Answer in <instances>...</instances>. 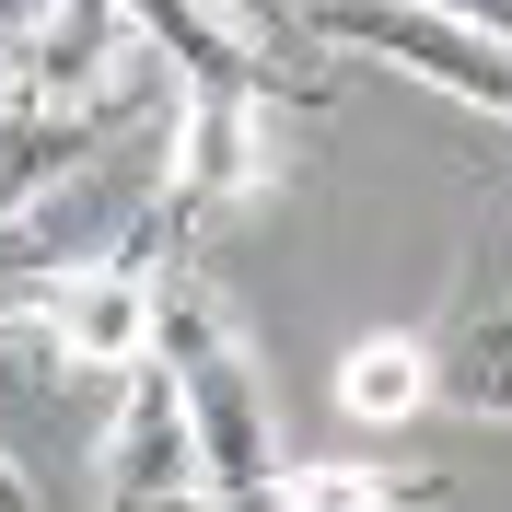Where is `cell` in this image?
<instances>
[{"label":"cell","instance_id":"cell-5","mask_svg":"<svg viewBox=\"0 0 512 512\" xmlns=\"http://www.w3.org/2000/svg\"><path fill=\"white\" fill-rule=\"evenodd\" d=\"M256 117L268 105H245V94H187L175 105V140H163V210L175 222H210V210H233V198L256 187Z\"/></svg>","mask_w":512,"mask_h":512},{"label":"cell","instance_id":"cell-6","mask_svg":"<svg viewBox=\"0 0 512 512\" xmlns=\"http://www.w3.org/2000/svg\"><path fill=\"white\" fill-rule=\"evenodd\" d=\"M128 94H140V82H117V94H94V105H0V222H24L47 187H70V175L117 140Z\"/></svg>","mask_w":512,"mask_h":512},{"label":"cell","instance_id":"cell-3","mask_svg":"<svg viewBox=\"0 0 512 512\" xmlns=\"http://www.w3.org/2000/svg\"><path fill=\"white\" fill-rule=\"evenodd\" d=\"M175 501H198V431L175 373L140 361L117 396V431H105V512H175Z\"/></svg>","mask_w":512,"mask_h":512},{"label":"cell","instance_id":"cell-10","mask_svg":"<svg viewBox=\"0 0 512 512\" xmlns=\"http://www.w3.org/2000/svg\"><path fill=\"white\" fill-rule=\"evenodd\" d=\"M47 12H59V0H0V59H12V47H24L35 24H47Z\"/></svg>","mask_w":512,"mask_h":512},{"label":"cell","instance_id":"cell-7","mask_svg":"<svg viewBox=\"0 0 512 512\" xmlns=\"http://www.w3.org/2000/svg\"><path fill=\"white\" fill-rule=\"evenodd\" d=\"M256 512H443V478L431 466H384V454H280Z\"/></svg>","mask_w":512,"mask_h":512},{"label":"cell","instance_id":"cell-2","mask_svg":"<svg viewBox=\"0 0 512 512\" xmlns=\"http://www.w3.org/2000/svg\"><path fill=\"white\" fill-rule=\"evenodd\" d=\"M303 35L315 47H350V59H384L431 82V94L478 105L489 128H512V47L478 24H454V12H419V0H303Z\"/></svg>","mask_w":512,"mask_h":512},{"label":"cell","instance_id":"cell-9","mask_svg":"<svg viewBox=\"0 0 512 512\" xmlns=\"http://www.w3.org/2000/svg\"><path fill=\"white\" fill-rule=\"evenodd\" d=\"M443 396L478 419H512V315H478L466 338L443 350Z\"/></svg>","mask_w":512,"mask_h":512},{"label":"cell","instance_id":"cell-11","mask_svg":"<svg viewBox=\"0 0 512 512\" xmlns=\"http://www.w3.org/2000/svg\"><path fill=\"white\" fill-rule=\"evenodd\" d=\"M0 512H47V489H35L24 466H12V454H0Z\"/></svg>","mask_w":512,"mask_h":512},{"label":"cell","instance_id":"cell-8","mask_svg":"<svg viewBox=\"0 0 512 512\" xmlns=\"http://www.w3.org/2000/svg\"><path fill=\"white\" fill-rule=\"evenodd\" d=\"M431 396H443V350L408 338V326H384L338 361V419H361V431H408Z\"/></svg>","mask_w":512,"mask_h":512},{"label":"cell","instance_id":"cell-1","mask_svg":"<svg viewBox=\"0 0 512 512\" xmlns=\"http://www.w3.org/2000/svg\"><path fill=\"white\" fill-rule=\"evenodd\" d=\"M152 361L175 373L187 396V431H198V512H256V489L280 478V419H268V384H256L233 315L210 303V280H163L152 303Z\"/></svg>","mask_w":512,"mask_h":512},{"label":"cell","instance_id":"cell-4","mask_svg":"<svg viewBox=\"0 0 512 512\" xmlns=\"http://www.w3.org/2000/svg\"><path fill=\"white\" fill-rule=\"evenodd\" d=\"M128 47H140V24H128L117 0H59L0 59V105H94V94L128 82Z\"/></svg>","mask_w":512,"mask_h":512}]
</instances>
